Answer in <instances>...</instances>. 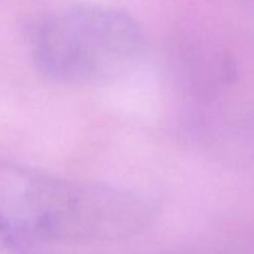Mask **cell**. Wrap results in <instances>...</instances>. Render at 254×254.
Returning a JSON list of instances; mask_svg holds the SVG:
<instances>
[{
	"label": "cell",
	"instance_id": "obj_1",
	"mask_svg": "<svg viewBox=\"0 0 254 254\" xmlns=\"http://www.w3.org/2000/svg\"><path fill=\"white\" fill-rule=\"evenodd\" d=\"M154 218L141 196L0 162V230L14 244L112 242L144 232Z\"/></svg>",
	"mask_w": 254,
	"mask_h": 254
},
{
	"label": "cell",
	"instance_id": "obj_2",
	"mask_svg": "<svg viewBox=\"0 0 254 254\" xmlns=\"http://www.w3.org/2000/svg\"><path fill=\"white\" fill-rule=\"evenodd\" d=\"M147 36L141 23L118 8L79 3L63 6L36 26V67L62 84H99L127 73L141 62Z\"/></svg>",
	"mask_w": 254,
	"mask_h": 254
},
{
	"label": "cell",
	"instance_id": "obj_3",
	"mask_svg": "<svg viewBox=\"0 0 254 254\" xmlns=\"http://www.w3.org/2000/svg\"><path fill=\"white\" fill-rule=\"evenodd\" d=\"M12 247H14L12 242L2 233V230H0V254H9Z\"/></svg>",
	"mask_w": 254,
	"mask_h": 254
},
{
	"label": "cell",
	"instance_id": "obj_4",
	"mask_svg": "<svg viewBox=\"0 0 254 254\" xmlns=\"http://www.w3.org/2000/svg\"><path fill=\"white\" fill-rule=\"evenodd\" d=\"M253 2H254V0H253Z\"/></svg>",
	"mask_w": 254,
	"mask_h": 254
}]
</instances>
